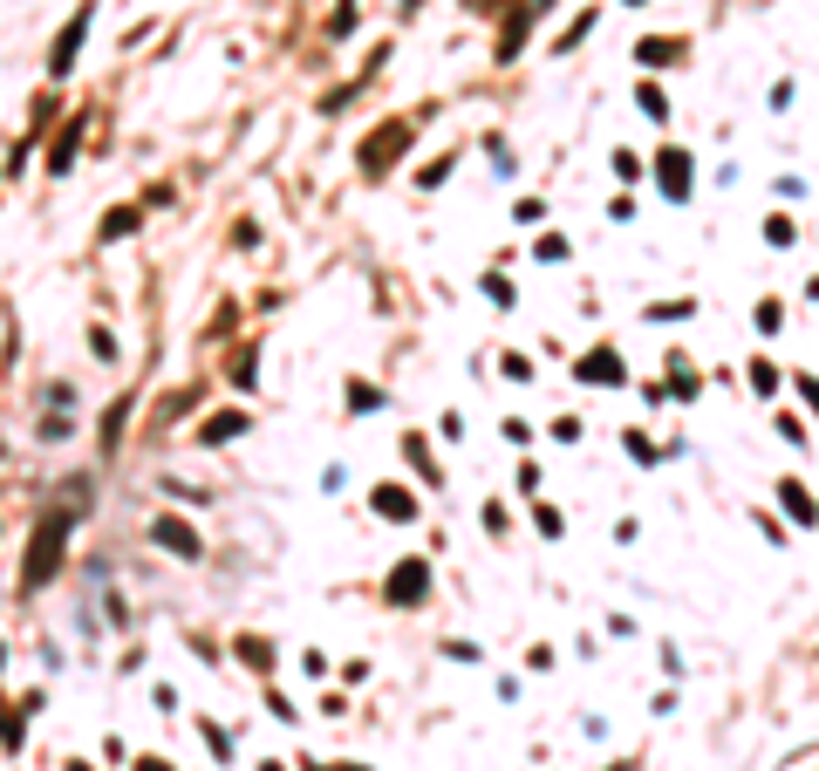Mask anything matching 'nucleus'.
Here are the masks:
<instances>
[{
  "label": "nucleus",
  "mask_w": 819,
  "mask_h": 771,
  "mask_svg": "<svg viewBox=\"0 0 819 771\" xmlns=\"http://www.w3.org/2000/svg\"><path fill=\"white\" fill-rule=\"evenodd\" d=\"M424 587H430V567L424 560H403V567L390 574V601L396 608H410V601H424Z\"/></svg>",
  "instance_id": "obj_1"
},
{
  "label": "nucleus",
  "mask_w": 819,
  "mask_h": 771,
  "mask_svg": "<svg viewBox=\"0 0 819 771\" xmlns=\"http://www.w3.org/2000/svg\"><path fill=\"white\" fill-rule=\"evenodd\" d=\"M792 389H799V396L813 403V417H819V376H792Z\"/></svg>",
  "instance_id": "obj_19"
},
{
  "label": "nucleus",
  "mask_w": 819,
  "mask_h": 771,
  "mask_svg": "<svg viewBox=\"0 0 819 771\" xmlns=\"http://www.w3.org/2000/svg\"><path fill=\"white\" fill-rule=\"evenodd\" d=\"M785 328V301H758V335H779Z\"/></svg>",
  "instance_id": "obj_12"
},
{
  "label": "nucleus",
  "mask_w": 819,
  "mask_h": 771,
  "mask_svg": "<svg viewBox=\"0 0 819 771\" xmlns=\"http://www.w3.org/2000/svg\"><path fill=\"white\" fill-rule=\"evenodd\" d=\"M690 171H697V164H690V151H663V157H656V178H663L669 198H690V185H697Z\"/></svg>",
  "instance_id": "obj_2"
},
{
  "label": "nucleus",
  "mask_w": 819,
  "mask_h": 771,
  "mask_svg": "<svg viewBox=\"0 0 819 771\" xmlns=\"http://www.w3.org/2000/svg\"><path fill=\"white\" fill-rule=\"evenodd\" d=\"M690 314H697V301H656L649 321H690Z\"/></svg>",
  "instance_id": "obj_13"
},
{
  "label": "nucleus",
  "mask_w": 819,
  "mask_h": 771,
  "mask_svg": "<svg viewBox=\"0 0 819 771\" xmlns=\"http://www.w3.org/2000/svg\"><path fill=\"white\" fill-rule=\"evenodd\" d=\"M615 178H622V185H628V178H642V157H635V151H615Z\"/></svg>",
  "instance_id": "obj_15"
},
{
  "label": "nucleus",
  "mask_w": 819,
  "mask_h": 771,
  "mask_svg": "<svg viewBox=\"0 0 819 771\" xmlns=\"http://www.w3.org/2000/svg\"><path fill=\"white\" fill-rule=\"evenodd\" d=\"M151 540L171 546L178 560H198V533H192V526H178V519H151Z\"/></svg>",
  "instance_id": "obj_5"
},
{
  "label": "nucleus",
  "mask_w": 819,
  "mask_h": 771,
  "mask_svg": "<svg viewBox=\"0 0 819 771\" xmlns=\"http://www.w3.org/2000/svg\"><path fill=\"white\" fill-rule=\"evenodd\" d=\"M376 403H383V396H376L369 383H355V389H349V410H376Z\"/></svg>",
  "instance_id": "obj_17"
},
{
  "label": "nucleus",
  "mask_w": 819,
  "mask_h": 771,
  "mask_svg": "<svg viewBox=\"0 0 819 771\" xmlns=\"http://www.w3.org/2000/svg\"><path fill=\"white\" fill-rule=\"evenodd\" d=\"M233 430H246V417H212V424H205V444H226Z\"/></svg>",
  "instance_id": "obj_14"
},
{
  "label": "nucleus",
  "mask_w": 819,
  "mask_h": 771,
  "mask_svg": "<svg viewBox=\"0 0 819 771\" xmlns=\"http://www.w3.org/2000/svg\"><path fill=\"white\" fill-rule=\"evenodd\" d=\"M751 389H758V396H765V403H772V396H779V369H772V362H765V355H758V362H751Z\"/></svg>",
  "instance_id": "obj_9"
},
{
  "label": "nucleus",
  "mask_w": 819,
  "mask_h": 771,
  "mask_svg": "<svg viewBox=\"0 0 819 771\" xmlns=\"http://www.w3.org/2000/svg\"><path fill=\"white\" fill-rule=\"evenodd\" d=\"M792 239H799V226H792L785 212H772V219H765V246H792Z\"/></svg>",
  "instance_id": "obj_11"
},
{
  "label": "nucleus",
  "mask_w": 819,
  "mask_h": 771,
  "mask_svg": "<svg viewBox=\"0 0 819 771\" xmlns=\"http://www.w3.org/2000/svg\"><path fill=\"white\" fill-rule=\"evenodd\" d=\"M82 35H89V7H82L76 21L62 28V41H55V55H48V69H55V76H69V69H76V48H82Z\"/></svg>",
  "instance_id": "obj_3"
},
{
  "label": "nucleus",
  "mask_w": 819,
  "mask_h": 771,
  "mask_svg": "<svg viewBox=\"0 0 819 771\" xmlns=\"http://www.w3.org/2000/svg\"><path fill=\"white\" fill-rule=\"evenodd\" d=\"M130 226H137V212H110V226H103V239H123Z\"/></svg>",
  "instance_id": "obj_18"
},
{
  "label": "nucleus",
  "mask_w": 819,
  "mask_h": 771,
  "mask_svg": "<svg viewBox=\"0 0 819 771\" xmlns=\"http://www.w3.org/2000/svg\"><path fill=\"white\" fill-rule=\"evenodd\" d=\"M635 103L649 110V123H669V103H663V89H656V82H642V89H635Z\"/></svg>",
  "instance_id": "obj_10"
},
{
  "label": "nucleus",
  "mask_w": 819,
  "mask_h": 771,
  "mask_svg": "<svg viewBox=\"0 0 819 771\" xmlns=\"http://www.w3.org/2000/svg\"><path fill=\"white\" fill-rule=\"evenodd\" d=\"M635 55H642L649 69H676V62L690 55V41H683V35H649L642 48H635Z\"/></svg>",
  "instance_id": "obj_4"
},
{
  "label": "nucleus",
  "mask_w": 819,
  "mask_h": 771,
  "mask_svg": "<svg viewBox=\"0 0 819 771\" xmlns=\"http://www.w3.org/2000/svg\"><path fill=\"white\" fill-rule=\"evenodd\" d=\"M376 512H383V519H417V499H410L403 485H376Z\"/></svg>",
  "instance_id": "obj_8"
},
{
  "label": "nucleus",
  "mask_w": 819,
  "mask_h": 771,
  "mask_svg": "<svg viewBox=\"0 0 819 771\" xmlns=\"http://www.w3.org/2000/svg\"><path fill=\"white\" fill-rule=\"evenodd\" d=\"M581 383H622V355H615V348L581 355Z\"/></svg>",
  "instance_id": "obj_7"
},
{
  "label": "nucleus",
  "mask_w": 819,
  "mask_h": 771,
  "mask_svg": "<svg viewBox=\"0 0 819 771\" xmlns=\"http://www.w3.org/2000/svg\"><path fill=\"white\" fill-rule=\"evenodd\" d=\"M779 437H785V444H806V424H799L792 410H779Z\"/></svg>",
  "instance_id": "obj_16"
},
{
  "label": "nucleus",
  "mask_w": 819,
  "mask_h": 771,
  "mask_svg": "<svg viewBox=\"0 0 819 771\" xmlns=\"http://www.w3.org/2000/svg\"><path fill=\"white\" fill-rule=\"evenodd\" d=\"M779 505L792 512V526H819V505L806 485H792V478H779Z\"/></svg>",
  "instance_id": "obj_6"
}]
</instances>
